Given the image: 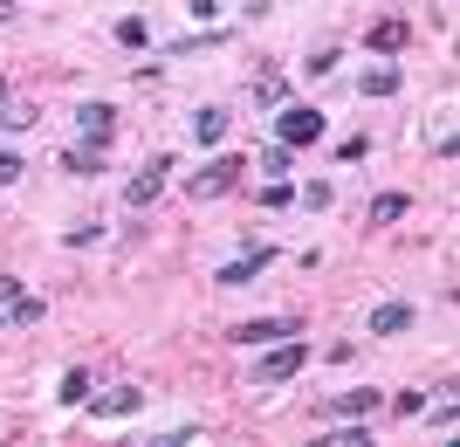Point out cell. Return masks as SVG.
Returning <instances> with one entry per match:
<instances>
[{
	"instance_id": "1",
	"label": "cell",
	"mask_w": 460,
	"mask_h": 447,
	"mask_svg": "<svg viewBox=\"0 0 460 447\" xmlns=\"http://www.w3.org/2000/svg\"><path fill=\"white\" fill-rule=\"evenodd\" d=\"M269 262H275V241H261V234H248V241H241V255L213 269V282H220V290H248L254 275H269Z\"/></svg>"
},
{
	"instance_id": "2",
	"label": "cell",
	"mask_w": 460,
	"mask_h": 447,
	"mask_svg": "<svg viewBox=\"0 0 460 447\" xmlns=\"http://www.w3.org/2000/svg\"><path fill=\"white\" fill-rule=\"evenodd\" d=\"M303 365H309V344L303 337H282V344H269L261 358H254V386H288Z\"/></svg>"
},
{
	"instance_id": "3",
	"label": "cell",
	"mask_w": 460,
	"mask_h": 447,
	"mask_svg": "<svg viewBox=\"0 0 460 447\" xmlns=\"http://www.w3.org/2000/svg\"><path fill=\"white\" fill-rule=\"evenodd\" d=\"M165 173H172V152H158L152 165H137V173L124 179V207H131V214H145V207L165 193Z\"/></svg>"
},
{
	"instance_id": "4",
	"label": "cell",
	"mask_w": 460,
	"mask_h": 447,
	"mask_svg": "<svg viewBox=\"0 0 460 447\" xmlns=\"http://www.w3.org/2000/svg\"><path fill=\"white\" fill-rule=\"evenodd\" d=\"M309 138H323V111L316 103H282V117H275V145H309Z\"/></svg>"
},
{
	"instance_id": "5",
	"label": "cell",
	"mask_w": 460,
	"mask_h": 447,
	"mask_svg": "<svg viewBox=\"0 0 460 447\" xmlns=\"http://www.w3.org/2000/svg\"><path fill=\"white\" fill-rule=\"evenodd\" d=\"M234 179H241V158L213 152L207 173H192V179H186V193H192V200H220V193H234Z\"/></svg>"
},
{
	"instance_id": "6",
	"label": "cell",
	"mask_w": 460,
	"mask_h": 447,
	"mask_svg": "<svg viewBox=\"0 0 460 447\" xmlns=\"http://www.w3.org/2000/svg\"><path fill=\"white\" fill-rule=\"evenodd\" d=\"M303 324L296 317H248V324H234L227 344H282V337H296Z\"/></svg>"
},
{
	"instance_id": "7",
	"label": "cell",
	"mask_w": 460,
	"mask_h": 447,
	"mask_svg": "<svg viewBox=\"0 0 460 447\" xmlns=\"http://www.w3.org/2000/svg\"><path fill=\"white\" fill-rule=\"evenodd\" d=\"M76 138H83V145H103V152H111L117 111H111V103H76Z\"/></svg>"
},
{
	"instance_id": "8",
	"label": "cell",
	"mask_w": 460,
	"mask_h": 447,
	"mask_svg": "<svg viewBox=\"0 0 460 447\" xmlns=\"http://www.w3.org/2000/svg\"><path fill=\"white\" fill-rule=\"evenodd\" d=\"M83 407H90L96 420H131V413H145V392L137 386H111V392H96V399H83Z\"/></svg>"
},
{
	"instance_id": "9",
	"label": "cell",
	"mask_w": 460,
	"mask_h": 447,
	"mask_svg": "<svg viewBox=\"0 0 460 447\" xmlns=\"http://www.w3.org/2000/svg\"><path fill=\"white\" fill-rule=\"evenodd\" d=\"M330 420H365V413H378V386H350V392H330L323 399Z\"/></svg>"
},
{
	"instance_id": "10",
	"label": "cell",
	"mask_w": 460,
	"mask_h": 447,
	"mask_svg": "<svg viewBox=\"0 0 460 447\" xmlns=\"http://www.w3.org/2000/svg\"><path fill=\"white\" fill-rule=\"evenodd\" d=\"M227 124H234L227 103H199V111H192V138H199V145H220V138H227Z\"/></svg>"
},
{
	"instance_id": "11",
	"label": "cell",
	"mask_w": 460,
	"mask_h": 447,
	"mask_svg": "<svg viewBox=\"0 0 460 447\" xmlns=\"http://www.w3.org/2000/svg\"><path fill=\"white\" fill-rule=\"evenodd\" d=\"M412 303H378V310H371V337H399V331H412Z\"/></svg>"
},
{
	"instance_id": "12",
	"label": "cell",
	"mask_w": 460,
	"mask_h": 447,
	"mask_svg": "<svg viewBox=\"0 0 460 447\" xmlns=\"http://www.w3.org/2000/svg\"><path fill=\"white\" fill-rule=\"evenodd\" d=\"M62 165H69V179H96V173H103V145H83V138H76V145L62 152Z\"/></svg>"
},
{
	"instance_id": "13",
	"label": "cell",
	"mask_w": 460,
	"mask_h": 447,
	"mask_svg": "<svg viewBox=\"0 0 460 447\" xmlns=\"http://www.w3.org/2000/svg\"><path fill=\"white\" fill-rule=\"evenodd\" d=\"M365 41H371V56H399L405 49V21H371Z\"/></svg>"
},
{
	"instance_id": "14",
	"label": "cell",
	"mask_w": 460,
	"mask_h": 447,
	"mask_svg": "<svg viewBox=\"0 0 460 447\" xmlns=\"http://www.w3.org/2000/svg\"><path fill=\"white\" fill-rule=\"evenodd\" d=\"M399 69H392V62H385V69H365V76H358V90H365V97H399Z\"/></svg>"
},
{
	"instance_id": "15",
	"label": "cell",
	"mask_w": 460,
	"mask_h": 447,
	"mask_svg": "<svg viewBox=\"0 0 460 447\" xmlns=\"http://www.w3.org/2000/svg\"><path fill=\"white\" fill-rule=\"evenodd\" d=\"M56 399H62V407H83V399H90V371L69 365V371H62V392H56Z\"/></svg>"
},
{
	"instance_id": "16",
	"label": "cell",
	"mask_w": 460,
	"mask_h": 447,
	"mask_svg": "<svg viewBox=\"0 0 460 447\" xmlns=\"http://www.w3.org/2000/svg\"><path fill=\"white\" fill-rule=\"evenodd\" d=\"M337 62H344V49H337V41H323V49H309V56H303V76H330Z\"/></svg>"
},
{
	"instance_id": "17",
	"label": "cell",
	"mask_w": 460,
	"mask_h": 447,
	"mask_svg": "<svg viewBox=\"0 0 460 447\" xmlns=\"http://www.w3.org/2000/svg\"><path fill=\"white\" fill-rule=\"evenodd\" d=\"M7 310H14V331H28V324H41V317H49V303H41V296H28V290H21L14 303H7Z\"/></svg>"
},
{
	"instance_id": "18",
	"label": "cell",
	"mask_w": 460,
	"mask_h": 447,
	"mask_svg": "<svg viewBox=\"0 0 460 447\" xmlns=\"http://www.w3.org/2000/svg\"><path fill=\"white\" fill-rule=\"evenodd\" d=\"M288 165H296L288 145H261V173H269V179H288Z\"/></svg>"
},
{
	"instance_id": "19",
	"label": "cell",
	"mask_w": 460,
	"mask_h": 447,
	"mask_svg": "<svg viewBox=\"0 0 460 447\" xmlns=\"http://www.w3.org/2000/svg\"><path fill=\"white\" fill-rule=\"evenodd\" d=\"M117 41H124V49H145V41H152L145 14H124V21H117Z\"/></svg>"
},
{
	"instance_id": "20",
	"label": "cell",
	"mask_w": 460,
	"mask_h": 447,
	"mask_svg": "<svg viewBox=\"0 0 460 447\" xmlns=\"http://www.w3.org/2000/svg\"><path fill=\"white\" fill-rule=\"evenodd\" d=\"M405 214V193H378L371 200V228H385V220H399Z\"/></svg>"
},
{
	"instance_id": "21",
	"label": "cell",
	"mask_w": 460,
	"mask_h": 447,
	"mask_svg": "<svg viewBox=\"0 0 460 447\" xmlns=\"http://www.w3.org/2000/svg\"><path fill=\"white\" fill-rule=\"evenodd\" d=\"M35 103H0V124H7V131H28V124H35Z\"/></svg>"
},
{
	"instance_id": "22",
	"label": "cell",
	"mask_w": 460,
	"mask_h": 447,
	"mask_svg": "<svg viewBox=\"0 0 460 447\" xmlns=\"http://www.w3.org/2000/svg\"><path fill=\"white\" fill-rule=\"evenodd\" d=\"M296 200H303V207H316V214H323L330 200H337V186H330V179H309V186H303V193H296Z\"/></svg>"
},
{
	"instance_id": "23",
	"label": "cell",
	"mask_w": 460,
	"mask_h": 447,
	"mask_svg": "<svg viewBox=\"0 0 460 447\" xmlns=\"http://www.w3.org/2000/svg\"><path fill=\"white\" fill-rule=\"evenodd\" d=\"M62 241H69V248H96V241H103V220H76Z\"/></svg>"
},
{
	"instance_id": "24",
	"label": "cell",
	"mask_w": 460,
	"mask_h": 447,
	"mask_svg": "<svg viewBox=\"0 0 460 447\" xmlns=\"http://www.w3.org/2000/svg\"><path fill=\"white\" fill-rule=\"evenodd\" d=\"M254 103H288V76H261L254 83Z\"/></svg>"
},
{
	"instance_id": "25",
	"label": "cell",
	"mask_w": 460,
	"mask_h": 447,
	"mask_svg": "<svg viewBox=\"0 0 460 447\" xmlns=\"http://www.w3.org/2000/svg\"><path fill=\"white\" fill-rule=\"evenodd\" d=\"M392 413H405V420H412V413H426V392H392Z\"/></svg>"
},
{
	"instance_id": "26",
	"label": "cell",
	"mask_w": 460,
	"mask_h": 447,
	"mask_svg": "<svg viewBox=\"0 0 460 447\" xmlns=\"http://www.w3.org/2000/svg\"><path fill=\"white\" fill-rule=\"evenodd\" d=\"M433 434H454V392H440V407H433Z\"/></svg>"
},
{
	"instance_id": "27",
	"label": "cell",
	"mask_w": 460,
	"mask_h": 447,
	"mask_svg": "<svg viewBox=\"0 0 460 447\" xmlns=\"http://www.w3.org/2000/svg\"><path fill=\"white\" fill-rule=\"evenodd\" d=\"M192 434H199V420H179V427L158 434V447H179V441H192Z\"/></svg>"
},
{
	"instance_id": "28",
	"label": "cell",
	"mask_w": 460,
	"mask_h": 447,
	"mask_svg": "<svg viewBox=\"0 0 460 447\" xmlns=\"http://www.w3.org/2000/svg\"><path fill=\"white\" fill-rule=\"evenodd\" d=\"M337 441H344V447H365L371 427H365V420H344V434H337Z\"/></svg>"
},
{
	"instance_id": "29",
	"label": "cell",
	"mask_w": 460,
	"mask_h": 447,
	"mask_svg": "<svg viewBox=\"0 0 460 447\" xmlns=\"http://www.w3.org/2000/svg\"><path fill=\"white\" fill-rule=\"evenodd\" d=\"M21 179V152H0V186H14Z\"/></svg>"
},
{
	"instance_id": "30",
	"label": "cell",
	"mask_w": 460,
	"mask_h": 447,
	"mask_svg": "<svg viewBox=\"0 0 460 447\" xmlns=\"http://www.w3.org/2000/svg\"><path fill=\"white\" fill-rule=\"evenodd\" d=\"M186 14L192 21H213V14H220V0H186Z\"/></svg>"
},
{
	"instance_id": "31",
	"label": "cell",
	"mask_w": 460,
	"mask_h": 447,
	"mask_svg": "<svg viewBox=\"0 0 460 447\" xmlns=\"http://www.w3.org/2000/svg\"><path fill=\"white\" fill-rule=\"evenodd\" d=\"M14 296H21V275H7V269H0V303H14Z\"/></svg>"
},
{
	"instance_id": "32",
	"label": "cell",
	"mask_w": 460,
	"mask_h": 447,
	"mask_svg": "<svg viewBox=\"0 0 460 447\" xmlns=\"http://www.w3.org/2000/svg\"><path fill=\"white\" fill-rule=\"evenodd\" d=\"M7 14H14V7H7V0H0V21H7Z\"/></svg>"
},
{
	"instance_id": "33",
	"label": "cell",
	"mask_w": 460,
	"mask_h": 447,
	"mask_svg": "<svg viewBox=\"0 0 460 447\" xmlns=\"http://www.w3.org/2000/svg\"><path fill=\"white\" fill-rule=\"evenodd\" d=\"M0 103H7V76H0Z\"/></svg>"
}]
</instances>
